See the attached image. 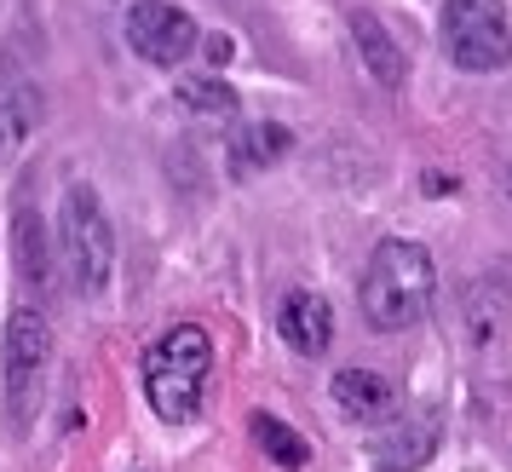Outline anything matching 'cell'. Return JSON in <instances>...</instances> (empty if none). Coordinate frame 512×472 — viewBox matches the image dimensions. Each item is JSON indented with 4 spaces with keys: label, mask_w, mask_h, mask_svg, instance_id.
<instances>
[{
    "label": "cell",
    "mask_w": 512,
    "mask_h": 472,
    "mask_svg": "<svg viewBox=\"0 0 512 472\" xmlns=\"http://www.w3.org/2000/svg\"><path fill=\"white\" fill-rule=\"evenodd\" d=\"M288 150H294V133H288L282 121H248L231 139V150H225V173L242 185V179H254L265 167H277Z\"/></svg>",
    "instance_id": "9"
},
{
    "label": "cell",
    "mask_w": 512,
    "mask_h": 472,
    "mask_svg": "<svg viewBox=\"0 0 512 472\" xmlns=\"http://www.w3.org/2000/svg\"><path fill=\"white\" fill-rule=\"evenodd\" d=\"M438 35L449 64L466 75H489L512 64V24L501 0H443Z\"/></svg>",
    "instance_id": "4"
},
{
    "label": "cell",
    "mask_w": 512,
    "mask_h": 472,
    "mask_svg": "<svg viewBox=\"0 0 512 472\" xmlns=\"http://www.w3.org/2000/svg\"><path fill=\"white\" fill-rule=\"evenodd\" d=\"M58 260L70 271L75 294H104L110 288V265H116V231H110V213L98 202L93 185H70L64 190V208H58Z\"/></svg>",
    "instance_id": "3"
},
{
    "label": "cell",
    "mask_w": 512,
    "mask_h": 472,
    "mask_svg": "<svg viewBox=\"0 0 512 472\" xmlns=\"http://www.w3.org/2000/svg\"><path fill=\"white\" fill-rule=\"evenodd\" d=\"M127 47L139 52L144 64H179L202 47V29L173 0H133L127 6Z\"/></svg>",
    "instance_id": "6"
},
{
    "label": "cell",
    "mask_w": 512,
    "mask_h": 472,
    "mask_svg": "<svg viewBox=\"0 0 512 472\" xmlns=\"http://www.w3.org/2000/svg\"><path fill=\"white\" fill-rule=\"evenodd\" d=\"M351 35H357V52H363V64H369L374 81L380 87H403L409 64H403V47L392 41V29L380 24L374 12H351Z\"/></svg>",
    "instance_id": "11"
},
{
    "label": "cell",
    "mask_w": 512,
    "mask_h": 472,
    "mask_svg": "<svg viewBox=\"0 0 512 472\" xmlns=\"http://www.w3.org/2000/svg\"><path fill=\"white\" fill-rule=\"evenodd\" d=\"M12 254H18V277H24L35 294L52 283V242H47V225L41 213L29 208H12Z\"/></svg>",
    "instance_id": "12"
},
{
    "label": "cell",
    "mask_w": 512,
    "mask_h": 472,
    "mask_svg": "<svg viewBox=\"0 0 512 472\" xmlns=\"http://www.w3.org/2000/svg\"><path fill=\"white\" fill-rule=\"evenodd\" d=\"M328 392L340 403V415H351V421H380L397 398L392 380L374 375V369H340V375L328 380Z\"/></svg>",
    "instance_id": "10"
},
{
    "label": "cell",
    "mask_w": 512,
    "mask_h": 472,
    "mask_svg": "<svg viewBox=\"0 0 512 472\" xmlns=\"http://www.w3.org/2000/svg\"><path fill=\"white\" fill-rule=\"evenodd\" d=\"M507 179H512V173H507ZM507 196H512V185H507Z\"/></svg>",
    "instance_id": "17"
},
{
    "label": "cell",
    "mask_w": 512,
    "mask_h": 472,
    "mask_svg": "<svg viewBox=\"0 0 512 472\" xmlns=\"http://www.w3.org/2000/svg\"><path fill=\"white\" fill-rule=\"evenodd\" d=\"M248 432H254V444L265 449V461H277L282 472L311 467V438H300V432L288 421H277L271 409H254V415H248Z\"/></svg>",
    "instance_id": "13"
},
{
    "label": "cell",
    "mask_w": 512,
    "mask_h": 472,
    "mask_svg": "<svg viewBox=\"0 0 512 472\" xmlns=\"http://www.w3.org/2000/svg\"><path fill=\"white\" fill-rule=\"evenodd\" d=\"M208 58L213 64H225V58H231V35H208Z\"/></svg>",
    "instance_id": "16"
},
{
    "label": "cell",
    "mask_w": 512,
    "mask_h": 472,
    "mask_svg": "<svg viewBox=\"0 0 512 472\" xmlns=\"http://www.w3.org/2000/svg\"><path fill=\"white\" fill-rule=\"evenodd\" d=\"M277 334L300 357H323L328 340H334V311H328L323 294L294 288V294H282V306H277Z\"/></svg>",
    "instance_id": "8"
},
{
    "label": "cell",
    "mask_w": 512,
    "mask_h": 472,
    "mask_svg": "<svg viewBox=\"0 0 512 472\" xmlns=\"http://www.w3.org/2000/svg\"><path fill=\"white\" fill-rule=\"evenodd\" d=\"M47 363H52V329L35 306H18L6 317V421L24 432L41 409L47 392Z\"/></svg>",
    "instance_id": "5"
},
{
    "label": "cell",
    "mask_w": 512,
    "mask_h": 472,
    "mask_svg": "<svg viewBox=\"0 0 512 472\" xmlns=\"http://www.w3.org/2000/svg\"><path fill=\"white\" fill-rule=\"evenodd\" d=\"M208 375H213V340L196 329V323L167 329L162 340L144 352V398H150V409L173 426L196 421L202 392H208Z\"/></svg>",
    "instance_id": "2"
},
{
    "label": "cell",
    "mask_w": 512,
    "mask_h": 472,
    "mask_svg": "<svg viewBox=\"0 0 512 472\" xmlns=\"http://www.w3.org/2000/svg\"><path fill=\"white\" fill-rule=\"evenodd\" d=\"M179 104H185L190 116H236V93L225 87V81H213V75L179 81Z\"/></svg>",
    "instance_id": "15"
},
{
    "label": "cell",
    "mask_w": 512,
    "mask_h": 472,
    "mask_svg": "<svg viewBox=\"0 0 512 472\" xmlns=\"http://www.w3.org/2000/svg\"><path fill=\"white\" fill-rule=\"evenodd\" d=\"M438 449V421L432 415H397L369 438L374 472H420Z\"/></svg>",
    "instance_id": "7"
},
{
    "label": "cell",
    "mask_w": 512,
    "mask_h": 472,
    "mask_svg": "<svg viewBox=\"0 0 512 472\" xmlns=\"http://www.w3.org/2000/svg\"><path fill=\"white\" fill-rule=\"evenodd\" d=\"M432 294H438V265H432V254L420 242H403V236L374 242L363 288H357L369 329H380V334L415 329L420 317L432 311Z\"/></svg>",
    "instance_id": "1"
},
{
    "label": "cell",
    "mask_w": 512,
    "mask_h": 472,
    "mask_svg": "<svg viewBox=\"0 0 512 472\" xmlns=\"http://www.w3.org/2000/svg\"><path fill=\"white\" fill-rule=\"evenodd\" d=\"M41 121V93L35 87H0V162L35 133Z\"/></svg>",
    "instance_id": "14"
}]
</instances>
